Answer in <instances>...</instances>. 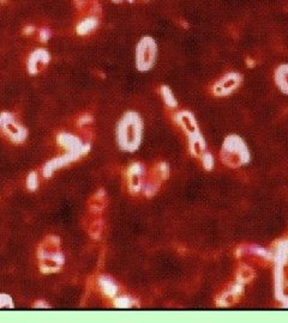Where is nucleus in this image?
Here are the masks:
<instances>
[{
    "label": "nucleus",
    "mask_w": 288,
    "mask_h": 323,
    "mask_svg": "<svg viewBox=\"0 0 288 323\" xmlns=\"http://www.w3.org/2000/svg\"><path fill=\"white\" fill-rule=\"evenodd\" d=\"M240 254H242V253H246V254H253L256 256H258V258H263V260H273V253L271 252H268L266 249H264V248H261V247H257V245H250V247H247V249H239Z\"/></svg>",
    "instance_id": "nucleus-18"
},
{
    "label": "nucleus",
    "mask_w": 288,
    "mask_h": 323,
    "mask_svg": "<svg viewBox=\"0 0 288 323\" xmlns=\"http://www.w3.org/2000/svg\"><path fill=\"white\" fill-rule=\"evenodd\" d=\"M253 278H255V271L249 266L242 265L237 273V281L240 284H247V282L252 281Z\"/></svg>",
    "instance_id": "nucleus-19"
},
{
    "label": "nucleus",
    "mask_w": 288,
    "mask_h": 323,
    "mask_svg": "<svg viewBox=\"0 0 288 323\" xmlns=\"http://www.w3.org/2000/svg\"><path fill=\"white\" fill-rule=\"evenodd\" d=\"M37 36H39V41L42 43H46L49 41V39L52 37V31L49 28H41L37 31Z\"/></svg>",
    "instance_id": "nucleus-24"
},
{
    "label": "nucleus",
    "mask_w": 288,
    "mask_h": 323,
    "mask_svg": "<svg viewBox=\"0 0 288 323\" xmlns=\"http://www.w3.org/2000/svg\"><path fill=\"white\" fill-rule=\"evenodd\" d=\"M160 96H161L162 102L166 104L168 108H178V104L179 103H178L177 97H175L174 92H173V90L168 85H161L160 86Z\"/></svg>",
    "instance_id": "nucleus-17"
},
{
    "label": "nucleus",
    "mask_w": 288,
    "mask_h": 323,
    "mask_svg": "<svg viewBox=\"0 0 288 323\" xmlns=\"http://www.w3.org/2000/svg\"><path fill=\"white\" fill-rule=\"evenodd\" d=\"M188 143L191 156L201 157L207 151V144H205V139L202 132L188 137Z\"/></svg>",
    "instance_id": "nucleus-15"
},
{
    "label": "nucleus",
    "mask_w": 288,
    "mask_h": 323,
    "mask_svg": "<svg viewBox=\"0 0 288 323\" xmlns=\"http://www.w3.org/2000/svg\"><path fill=\"white\" fill-rule=\"evenodd\" d=\"M159 181L160 180H155V182H154V181H146V182H144L142 189L143 193L149 197L155 195L156 192L159 191V183H160Z\"/></svg>",
    "instance_id": "nucleus-23"
},
{
    "label": "nucleus",
    "mask_w": 288,
    "mask_h": 323,
    "mask_svg": "<svg viewBox=\"0 0 288 323\" xmlns=\"http://www.w3.org/2000/svg\"><path fill=\"white\" fill-rule=\"evenodd\" d=\"M98 24H100L98 16L88 15L87 17L78 21L76 25V33L79 36H87V35L92 34L93 31H95L98 28Z\"/></svg>",
    "instance_id": "nucleus-13"
},
{
    "label": "nucleus",
    "mask_w": 288,
    "mask_h": 323,
    "mask_svg": "<svg viewBox=\"0 0 288 323\" xmlns=\"http://www.w3.org/2000/svg\"><path fill=\"white\" fill-rule=\"evenodd\" d=\"M0 130L16 144L23 143L28 135L26 128L16 119L15 115L6 111L0 114Z\"/></svg>",
    "instance_id": "nucleus-7"
},
{
    "label": "nucleus",
    "mask_w": 288,
    "mask_h": 323,
    "mask_svg": "<svg viewBox=\"0 0 288 323\" xmlns=\"http://www.w3.org/2000/svg\"><path fill=\"white\" fill-rule=\"evenodd\" d=\"M98 286H100V290L102 291L103 295L107 296L108 298H116L117 296H118L119 287L112 278L105 276L100 277V279H98Z\"/></svg>",
    "instance_id": "nucleus-16"
},
{
    "label": "nucleus",
    "mask_w": 288,
    "mask_h": 323,
    "mask_svg": "<svg viewBox=\"0 0 288 323\" xmlns=\"http://www.w3.org/2000/svg\"><path fill=\"white\" fill-rule=\"evenodd\" d=\"M157 59V42L153 36L141 37L135 48V66L140 72H148L155 66Z\"/></svg>",
    "instance_id": "nucleus-4"
},
{
    "label": "nucleus",
    "mask_w": 288,
    "mask_h": 323,
    "mask_svg": "<svg viewBox=\"0 0 288 323\" xmlns=\"http://www.w3.org/2000/svg\"><path fill=\"white\" fill-rule=\"evenodd\" d=\"M174 122L179 126L186 137L197 134L201 132V128L198 126L196 117L189 110H180L174 114Z\"/></svg>",
    "instance_id": "nucleus-11"
},
{
    "label": "nucleus",
    "mask_w": 288,
    "mask_h": 323,
    "mask_svg": "<svg viewBox=\"0 0 288 323\" xmlns=\"http://www.w3.org/2000/svg\"><path fill=\"white\" fill-rule=\"evenodd\" d=\"M0 308H13L12 298L7 295H0Z\"/></svg>",
    "instance_id": "nucleus-26"
},
{
    "label": "nucleus",
    "mask_w": 288,
    "mask_h": 323,
    "mask_svg": "<svg viewBox=\"0 0 288 323\" xmlns=\"http://www.w3.org/2000/svg\"><path fill=\"white\" fill-rule=\"evenodd\" d=\"M50 61V54L45 48H36L30 53L26 61V69L31 76H35L41 72L42 68Z\"/></svg>",
    "instance_id": "nucleus-10"
},
{
    "label": "nucleus",
    "mask_w": 288,
    "mask_h": 323,
    "mask_svg": "<svg viewBox=\"0 0 288 323\" xmlns=\"http://www.w3.org/2000/svg\"><path fill=\"white\" fill-rule=\"evenodd\" d=\"M93 121H94V119H93L92 115H83L79 117L78 120V124L81 127H85V126H89L90 124H93Z\"/></svg>",
    "instance_id": "nucleus-27"
},
{
    "label": "nucleus",
    "mask_w": 288,
    "mask_h": 323,
    "mask_svg": "<svg viewBox=\"0 0 288 323\" xmlns=\"http://www.w3.org/2000/svg\"><path fill=\"white\" fill-rule=\"evenodd\" d=\"M220 157L223 164L231 169H238L251 162L249 146L238 134H229L225 138L221 146Z\"/></svg>",
    "instance_id": "nucleus-3"
},
{
    "label": "nucleus",
    "mask_w": 288,
    "mask_h": 323,
    "mask_svg": "<svg viewBox=\"0 0 288 323\" xmlns=\"http://www.w3.org/2000/svg\"><path fill=\"white\" fill-rule=\"evenodd\" d=\"M0 1H6V0H0Z\"/></svg>",
    "instance_id": "nucleus-30"
},
{
    "label": "nucleus",
    "mask_w": 288,
    "mask_h": 323,
    "mask_svg": "<svg viewBox=\"0 0 288 323\" xmlns=\"http://www.w3.org/2000/svg\"><path fill=\"white\" fill-rule=\"evenodd\" d=\"M271 261L274 262L275 298L284 308H288V238L276 243Z\"/></svg>",
    "instance_id": "nucleus-2"
},
{
    "label": "nucleus",
    "mask_w": 288,
    "mask_h": 323,
    "mask_svg": "<svg viewBox=\"0 0 288 323\" xmlns=\"http://www.w3.org/2000/svg\"><path fill=\"white\" fill-rule=\"evenodd\" d=\"M58 143L63 149H65L68 153L72 154L76 159L83 156L90 150L89 144H85L76 135L71 133H61L58 135Z\"/></svg>",
    "instance_id": "nucleus-8"
},
{
    "label": "nucleus",
    "mask_w": 288,
    "mask_h": 323,
    "mask_svg": "<svg viewBox=\"0 0 288 323\" xmlns=\"http://www.w3.org/2000/svg\"><path fill=\"white\" fill-rule=\"evenodd\" d=\"M28 182H26V186L30 191H35V189L39 187V176H37L36 172H31L30 175L28 176Z\"/></svg>",
    "instance_id": "nucleus-25"
},
{
    "label": "nucleus",
    "mask_w": 288,
    "mask_h": 323,
    "mask_svg": "<svg viewBox=\"0 0 288 323\" xmlns=\"http://www.w3.org/2000/svg\"><path fill=\"white\" fill-rule=\"evenodd\" d=\"M112 1L117 2V4H119V2H122V1H124V0H112Z\"/></svg>",
    "instance_id": "nucleus-29"
},
{
    "label": "nucleus",
    "mask_w": 288,
    "mask_h": 323,
    "mask_svg": "<svg viewBox=\"0 0 288 323\" xmlns=\"http://www.w3.org/2000/svg\"><path fill=\"white\" fill-rule=\"evenodd\" d=\"M244 284H240V282L236 281L232 286H229V289L223 291L217 298H216V304L218 306H231L234 305L240 300V297L244 293Z\"/></svg>",
    "instance_id": "nucleus-12"
},
{
    "label": "nucleus",
    "mask_w": 288,
    "mask_h": 323,
    "mask_svg": "<svg viewBox=\"0 0 288 323\" xmlns=\"http://www.w3.org/2000/svg\"><path fill=\"white\" fill-rule=\"evenodd\" d=\"M55 239H47L46 247L40 250V261H41V269L46 273H53L59 271L64 263V256L58 249V241Z\"/></svg>",
    "instance_id": "nucleus-5"
},
{
    "label": "nucleus",
    "mask_w": 288,
    "mask_h": 323,
    "mask_svg": "<svg viewBox=\"0 0 288 323\" xmlns=\"http://www.w3.org/2000/svg\"><path fill=\"white\" fill-rule=\"evenodd\" d=\"M143 119L140 113L129 110L121 116L117 125L116 137L120 150L124 152H136L140 149L143 139Z\"/></svg>",
    "instance_id": "nucleus-1"
},
{
    "label": "nucleus",
    "mask_w": 288,
    "mask_h": 323,
    "mask_svg": "<svg viewBox=\"0 0 288 323\" xmlns=\"http://www.w3.org/2000/svg\"><path fill=\"white\" fill-rule=\"evenodd\" d=\"M274 82L277 89L288 96V64H281L275 68Z\"/></svg>",
    "instance_id": "nucleus-14"
},
{
    "label": "nucleus",
    "mask_w": 288,
    "mask_h": 323,
    "mask_svg": "<svg viewBox=\"0 0 288 323\" xmlns=\"http://www.w3.org/2000/svg\"><path fill=\"white\" fill-rule=\"evenodd\" d=\"M137 304V301H136L135 298L132 297H129V296H121V297H118L117 296L116 300H114V305L117 306V308H133V306Z\"/></svg>",
    "instance_id": "nucleus-20"
},
{
    "label": "nucleus",
    "mask_w": 288,
    "mask_h": 323,
    "mask_svg": "<svg viewBox=\"0 0 288 323\" xmlns=\"http://www.w3.org/2000/svg\"><path fill=\"white\" fill-rule=\"evenodd\" d=\"M155 175L157 176V177L160 178V180H167L168 177H169V165L167 164L166 162H161V163H159V164L156 165V168H155Z\"/></svg>",
    "instance_id": "nucleus-22"
},
{
    "label": "nucleus",
    "mask_w": 288,
    "mask_h": 323,
    "mask_svg": "<svg viewBox=\"0 0 288 323\" xmlns=\"http://www.w3.org/2000/svg\"><path fill=\"white\" fill-rule=\"evenodd\" d=\"M144 172H145V167L142 163L136 162L130 165L126 172L127 187H129L130 193L138 194L142 192L144 186Z\"/></svg>",
    "instance_id": "nucleus-9"
},
{
    "label": "nucleus",
    "mask_w": 288,
    "mask_h": 323,
    "mask_svg": "<svg viewBox=\"0 0 288 323\" xmlns=\"http://www.w3.org/2000/svg\"><path fill=\"white\" fill-rule=\"evenodd\" d=\"M242 81V74L237 71L227 72L223 74L221 78H218L212 86L213 95L216 97H227V96L232 95L241 86Z\"/></svg>",
    "instance_id": "nucleus-6"
},
{
    "label": "nucleus",
    "mask_w": 288,
    "mask_h": 323,
    "mask_svg": "<svg viewBox=\"0 0 288 323\" xmlns=\"http://www.w3.org/2000/svg\"><path fill=\"white\" fill-rule=\"evenodd\" d=\"M199 158H201L202 165H203L204 170H207V172H212V170L215 168L214 154L210 153V152L205 151L204 153L199 157Z\"/></svg>",
    "instance_id": "nucleus-21"
},
{
    "label": "nucleus",
    "mask_w": 288,
    "mask_h": 323,
    "mask_svg": "<svg viewBox=\"0 0 288 323\" xmlns=\"http://www.w3.org/2000/svg\"><path fill=\"white\" fill-rule=\"evenodd\" d=\"M35 30H36L35 26L31 25V24H30V25H25V26H24V29H23V34H24V35H31V34H33Z\"/></svg>",
    "instance_id": "nucleus-28"
}]
</instances>
